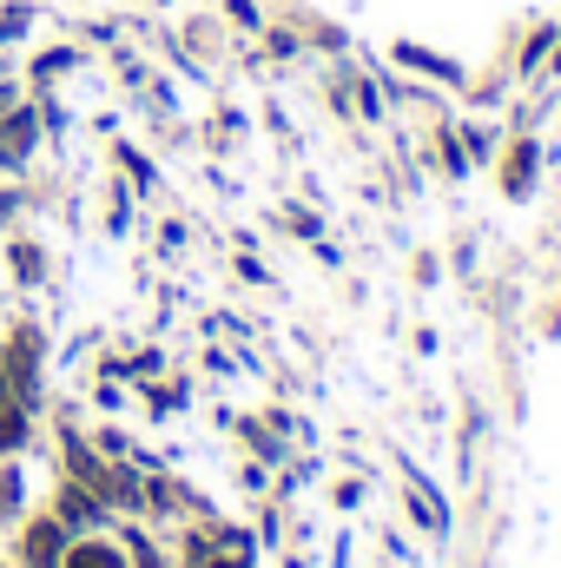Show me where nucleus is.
I'll return each instance as SVG.
<instances>
[{"label":"nucleus","instance_id":"0eeeda50","mask_svg":"<svg viewBox=\"0 0 561 568\" xmlns=\"http://www.w3.org/2000/svg\"><path fill=\"white\" fill-rule=\"evenodd\" d=\"M13 397H20V390H13V377L0 371V410H13Z\"/></svg>","mask_w":561,"mask_h":568},{"label":"nucleus","instance_id":"f257e3e1","mask_svg":"<svg viewBox=\"0 0 561 568\" xmlns=\"http://www.w3.org/2000/svg\"><path fill=\"white\" fill-rule=\"evenodd\" d=\"M20 556H27V568H60V556H67V523H60V516L33 523L27 542H20Z\"/></svg>","mask_w":561,"mask_h":568},{"label":"nucleus","instance_id":"39448f33","mask_svg":"<svg viewBox=\"0 0 561 568\" xmlns=\"http://www.w3.org/2000/svg\"><path fill=\"white\" fill-rule=\"evenodd\" d=\"M529 172H536V145H516V159H509V192H522Z\"/></svg>","mask_w":561,"mask_h":568},{"label":"nucleus","instance_id":"423d86ee","mask_svg":"<svg viewBox=\"0 0 561 568\" xmlns=\"http://www.w3.org/2000/svg\"><path fill=\"white\" fill-rule=\"evenodd\" d=\"M20 436H27V417L13 404V410H0V449H20Z\"/></svg>","mask_w":561,"mask_h":568},{"label":"nucleus","instance_id":"7ed1b4c3","mask_svg":"<svg viewBox=\"0 0 561 568\" xmlns=\"http://www.w3.org/2000/svg\"><path fill=\"white\" fill-rule=\"evenodd\" d=\"M60 568H126V562H120V549H113V542H80V549H67V556H60Z\"/></svg>","mask_w":561,"mask_h":568},{"label":"nucleus","instance_id":"f03ea898","mask_svg":"<svg viewBox=\"0 0 561 568\" xmlns=\"http://www.w3.org/2000/svg\"><path fill=\"white\" fill-rule=\"evenodd\" d=\"M53 516H60V523H73V529H86V523L100 516V496H93V489H80V483H67V489H60V503H53Z\"/></svg>","mask_w":561,"mask_h":568},{"label":"nucleus","instance_id":"20e7f679","mask_svg":"<svg viewBox=\"0 0 561 568\" xmlns=\"http://www.w3.org/2000/svg\"><path fill=\"white\" fill-rule=\"evenodd\" d=\"M27 140H33V120H27V113H13V120L0 126V165L27 159Z\"/></svg>","mask_w":561,"mask_h":568}]
</instances>
